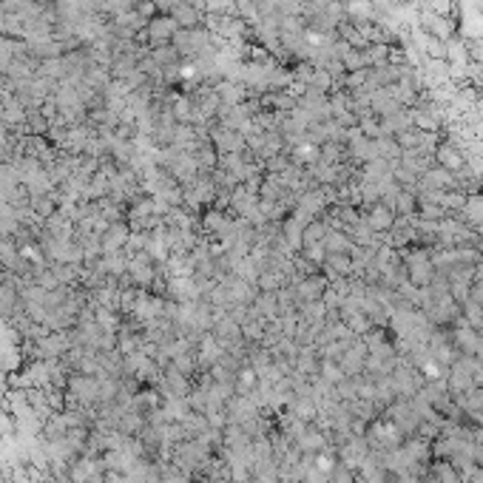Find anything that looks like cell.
Returning a JSON list of instances; mask_svg holds the SVG:
<instances>
[{"instance_id": "obj_1", "label": "cell", "mask_w": 483, "mask_h": 483, "mask_svg": "<svg viewBox=\"0 0 483 483\" xmlns=\"http://www.w3.org/2000/svg\"><path fill=\"white\" fill-rule=\"evenodd\" d=\"M174 29H176V20L162 14V17H151V23L145 26V34H148L151 46H154V49H159V46H168V43H171Z\"/></svg>"}]
</instances>
